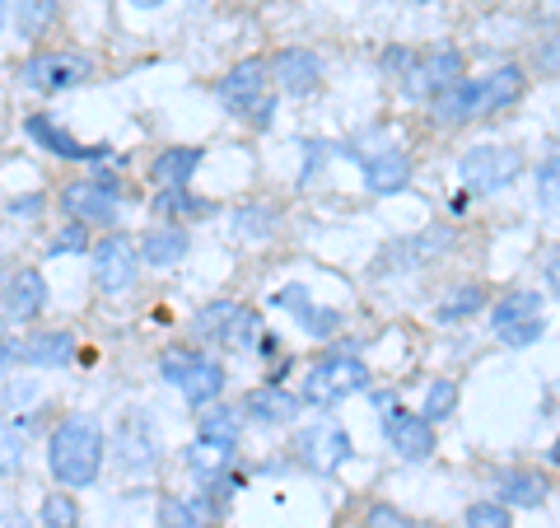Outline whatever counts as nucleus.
<instances>
[{"label": "nucleus", "mask_w": 560, "mask_h": 528, "mask_svg": "<svg viewBox=\"0 0 560 528\" xmlns=\"http://www.w3.org/2000/svg\"><path fill=\"white\" fill-rule=\"evenodd\" d=\"M383 70L401 84V94H411V99H440L448 94L453 84H463L467 80V61L458 57V51H407V47H388L383 51Z\"/></svg>", "instance_id": "obj_3"}, {"label": "nucleus", "mask_w": 560, "mask_h": 528, "mask_svg": "<svg viewBox=\"0 0 560 528\" xmlns=\"http://www.w3.org/2000/svg\"><path fill=\"white\" fill-rule=\"evenodd\" d=\"M84 249H90V230H84V225H75V220H70L66 230L51 239V253H84Z\"/></svg>", "instance_id": "obj_39"}, {"label": "nucleus", "mask_w": 560, "mask_h": 528, "mask_svg": "<svg viewBox=\"0 0 560 528\" xmlns=\"http://www.w3.org/2000/svg\"><path fill=\"white\" fill-rule=\"evenodd\" d=\"M57 20V0H14V28H20V38H43L47 24Z\"/></svg>", "instance_id": "obj_26"}, {"label": "nucleus", "mask_w": 560, "mask_h": 528, "mask_svg": "<svg viewBox=\"0 0 560 528\" xmlns=\"http://www.w3.org/2000/svg\"><path fill=\"white\" fill-rule=\"evenodd\" d=\"M61 210L84 230H113L117 216H121V202H117V187L103 183V179H80V183H66L61 187Z\"/></svg>", "instance_id": "obj_8"}, {"label": "nucleus", "mask_w": 560, "mask_h": 528, "mask_svg": "<svg viewBox=\"0 0 560 528\" xmlns=\"http://www.w3.org/2000/svg\"><path fill=\"white\" fill-rule=\"evenodd\" d=\"M103 431H98V421L94 416H66L57 431H51L47 439V468H51V478H57L61 486L70 491H80V486H94L98 478V468H103Z\"/></svg>", "instance_id": "obj_1"}, {"label": "nucleus", "mask_w": 560, "mask_h": 528, "mask_svg": "<svg viewBox=\"0 0 560 528\" xmlns=\"http://www.w3.org/2000/svg\"><path fill=\"white\" fill-rule=\"evenodd\" d=\"M160 375L191 402V408H210V402L224 393V365L197 356V351H164Z\"/></svg>", "instance_id": "obj_5"}, {"label": "nucleus", "mask_w": 560, "mask_h": 528, "mask_svg": "<svg viewBox=\"0 0 560 528\" xmlns=\"http://www.w3.org/2000/svg\"><path fill=\"white\" fill-rule=\"evenodd\" d=\"M117 454H121V468H131V472L154 468V454H160V445H154V431H150L145 416H127V421H121Z\"/></svg>", "instance_id": "obj_17"}, {"label": "nucleus", "mask_w": 560, "mask_h": 528, "mask_svg": "<svg viewBox=\"0 0 560 528\" xmlns=\"http://www.w3.org/2000/svg\"><path fill=\"white\" fill-rule=\"evenodd\" d=\"M300 408L304 402L294 393H285L280 383H267V389H253L248 398H243V412H248L257 426H290V421L300 416Z\"/></svg>", "instance_id": "obj_16"}, {"label": "nucleus", "mask_w": 560, "mask_h": 528, "mask_svg": "<svg viewBox=\"0 0 560 528\" xmlns=\"http://www.w3.org/2000/svg\"><path fill=\"white\" fill-rule=\"evenodd\" d=\"M230 299H220V305H206L197 319H191V332H197V337H215V332L224 328V319H230Z\"/></svg>", "instance_id": "obj_37"}, {"label": "nucleus", "mask_w": 560, "mask_h": 528, "mask_svg": "<svg viewBox=\"0 0 560 528\" xmlns=\"http://www.w3.org/2000/svg\"><path fill=\"white\" fill-rule=\"evenodd\" d=\"M220 103L238 122H253L257 131H267L271 117H276V80H271V66L267 61H238L230 76L220 80Z\"/></svg>", "instance_id": "obj_4"}, {"label": "nucleus", "mask_w": 560, "mask_h": 528, "mask_svg": "<svg viewBox=\"0 0 560 528\" xmlns=\"http://www.w3.org/2000/svg\"><path fill=\"white\" fill-rule=\"evenodd\" d=\"M300 323L313 332V337H331V332L341 328V313H331V309H313V305H308V309L300 313Z\"/></svg>", "instance_id": "obj_38"}, {"label": "nucleus", "mask_w": 560, "mask_h": 528, "mask_svg": "<svg viewBox=\"0 0 560 528\" xmlns=\"http://www.w3.org/2000/svg\"><path fill=\"white\" fill-rule=\"evenodd\" d=\"M160 524H164V528H206V524H210V505H206V496H201V501L168 496V501L160 505Z\"/></svg>", "instance_id": "obj_27"}, {"label": "nucleus", "mask_w": 560, "mask_h": 528, "mask_svg": "<svg viewBox=\"0 0 560 528\" xmlns=\"http://www.w3.org/2000/svg\"><path fill=\"white\" fill-rule=\"evenodd\" d=\"M518 94H523V70H518V66H500V70H490V76L453 84V90L434 99L430 108H434V117H440L444 127H463V122L504 113Z\"/></svg>", "instance_id": "obj_2"}, {"label": "nucleus", "mask_w": 560, "mask_h": 528, "mask_svg": "<svg viewBox=\"0 0 560 528\" xmlns=\"http://www.w3.org/2000/svg\"><path fill=\"white\" fill-rule=\"evenodd\" d=\"M154 210H160V216H210V202H201V197H191L187 187H164L160 197H154Z\"/></svg>", "instance_id": "obj_29"}, {"label": "nucleus", "mask_w": 560, "mask_h": 528, "mask_svg": "<svg viewBox=\"0 0 560 528\" xmlns=\"http://www.w3.org/2000/svg\"><path fill=\"white\" fill-rule=\"evenodd\" d=\"M453 408H458V383H453V379H434L430 393H425V412H420V416L434 426V421L453 416Z\"/></svg>", "instance_id": "obj_32"}, {"label": "nucleus", "mask_w": 560, "mask_h": 528, "mask_svg": "<svg viewBox=\"0 0 560 528\" xmlns=\"http://www.w3.org/2000/svg\"><path fill=\"white\" fill-rule=\"evenodd\" d=\"M5 14H10V0H0V28H5Z\"/></svg>", "instance_id": "obj_47"}, {"label": "nucleus", "mask_w": 560, "mask_h": 528, "mask_svg": "<svg viewBox=\"0 0 560 528\" xmlns=\"http://www.w3.org/2000/svg\"><path fill=\"white\" fill-rule=\"evenodd\" d=\"M294 454L313 472H337L350 459V435L341 426H331V421H318V426H304L294 435Z\"/></svg>", "instance_id": "obj_13"}, {"label": "nucleus", "mask_w": 560, "mask_h": 528, "mask_svg": "<svg viewBox=\"0 0 560 528\" xmlns=\"http://www.w3.org/2000/svg\"><path fill=\"white\" fill-rule=\"evenodd\" d=\"M547 459H551V463H556V468H560V439H556V445H551V449H547Z\"/></svg>", "instance_id": "obj_46"}, {"label": "nucleus", "mask_w": 560, "mask_h": 528, "mask_svg": "<svg viewBox=\"0 0 560 528\" xmlns=\"http://www.w3.org/2000/svg\"><path fill=\"white\" fill-rule=\"evenodd\" d=\"M547 280H551V290L560 295V249H551V257H547Z\"/></svg>", "instance_id": "obj_43"}, {"label": "nucleus", "mask_w": 560, "mask_h": 528, "mask_svg": "<svg viewBox=\"0 0 560 528\" xmlns=\"http://www.w3.org/2000/svg\"><path fill=\"white\" fill-rule=\"evenodd\" d=\"M490 323L510 346H533L541 342V332H547V319H541V295L537 290H514L504 295L495 309H490Z\"/></svg>", "instance_id": "obj_10"}, {"label": "nucleus", "mask_w": 560, "mask_h": 528, "mask_svg": "<svg viewBox=\"0 0 560 528\" xmlns=\"http://www.w3.org/2000/svg\"><path fill=\"white\" fill-rule=\"evenodd\" d=\"M238 416L243 412H230V408H201L197 416V435L206 439V445H215V449H234L238 445Z\"/></svg>", "instance_id": "obj_25"}, {"label": "nucleus", "mask_w": 560, "mask_h": 528, "mask_svg": "<svg viewBox=\"0 0 560 528\" xmlns=\"http://www.w3.org/2000/svg\"><path fill=\"white\" fill-rule=\"evenodd\" d=\"M131 5H136V10H160L164 0H131Z\"/></svg>", "instance_id": "obj_45"}, {"label": "nucleus", "mask_w": 560, "mask_h": 528, "mask_svg": "<svg viewBox=\"0 0 560 528\" xmlns=\"http://www.w3.org/2000/svg\"><path fill=\"white\" fill-rule=\"evenodd\" d=\"M551 496V482L541 478L537 468H510L500 472V505H518V509H533Z\"/></svg>", "instance_id": "obj_20"}, {"label": "nucleus", "mask_w": 560, "mask_h": 528, "mask_svg": "<svg viewBox=\"0 0 560 528\" xmlns=\"http://www.w3.org/2000/svg\"><path fill=\"white\" fill-rule=\"evenodd\" d=\"M364 528H430V524L401 515L397 505H370V515H364Z\"/></svg>", "instance_id": "obj_36"}, {"label": "nucleus", "mask_w": 560, "mask_h": 528, "mask_svg": "<svg viewBox=\"0 0 560 528\" xmlns=\"http://www.w3.org/2000/svg\"><path fill=\"white\" fill-rule=\"evenodd\" d=\"M43 528H80V505L66 491H51L43 501Z\"/></svg>", "instance_id": "obj_33"}, {"label": "nucleus", "mask_w": 560, "mask_h": 528, "mask_svg": "<svg viewBox=\"0 0 560 528\" xmlns=\"http://www.w3.org/2000/svg\"><path fill=\"white\" fill-rule=\"evenodd\" d=\"M271 76H276V90L280 94L304 99V94H313L323 84V61L313 57V51H304V47H285L271 61Z\"/></svg>", "instance_id": "obj_14"}, {"label": "nucleus", "mask_w": 560, "mask_h": 528, "mask_svg": "<svg viewBox=\"0 0 560 528\" xmlns=\"http://www.w3.org/2000/svg\"><path fill=\"white\" fill-rule=\"evenodd\" d=\"M0 528H28V519L20 515V509H5V515H0Z\"/></svg>", "instance_id": "obj_44"}, {"label": "nucleus", "mask_w": 560, "mask_h": 528, "mask_svg": "<svg viewBox=\"0 0 560 528\" xmlns=\"http://www.w3.org/2000/svg\"><path fill=\"white\" fill-rule=\"evenodd\" d=\"M364 383H370V369H364L355 356H327L304 375V402H313V408H331V402L360 393Z\"/></svg>", "instance_id": "obj_6"}, {"label": "nucleus", "mask_w": 560, "mask_h": 528, "mask_svg": "<svg viewBox=\"0 0 560 528\" xmlns=\"http://www.w3.org/2000/svg\"><path fill=\"white\" fill-rule=\"evenodd\" d=\"M230 454L234 449H215V445H206V439H197V445L187 449V468L197 472V478H206V482H215V472L230 463Z\"/></svg>", "instance_id": "obj_31"}, {"label": "nucleus", "mask_w": 560, "mask_h": 528, "mask_svg": "<svg viewBox=\"0 0 560 528\" xmlns=\"http://www.w3.org/2000/svg\"><path fill=\"white\" fill-rule=\"evenodd\" d=\"M458 173L471 192L490 197V192H504L523 173V154L510 146H471L458 160Z\"/></svg>", "instance_id": "obj_7"}, {"label": "nucleus", "mask_w": 560, "mask_h": 528, "mask_svg": "<svg viewBox=\"0 0 560 528\" xmlns=\"http://www.w3.org/2000/svg\"><path fill=\"white\" fill-rule=\"evenodd\" d=\"M481 309H486V286L471 280V286H458L440 309H434V319H440V323H458V319H471V313H481Z\"/></svg>", "instance_id": "obj_28"}, {"label": "nucleus", "mask_w": 560, "mask_h": 528, "mask_svg": "<svg viewBox=\"0 0 560 528\" xmlns=\"http://www.w3.org/2000/svg\"><path fill=\"white\" fill-rule=\"evenodd\" d=\"M5 305H10V319L14 323H33V319H38V313L47 309V280H43V272H33V267L14 272Z\"/></svg>", "instance_id": "obj_18"}, {"label": "nucleus", "mask_w": 560, "mask_h": 528, "mask_svg": "<svg viewBox=\"0 0 560 528\" xmlns=\"http://www.w3.org/2000/svg\"><path fill=\"white\" fill-rule=\"evenodd\" d=\"M183 257H187L183 225H160V230H150L140 239V262H145V267H178Z\"/></svg>", "instance_id": "obj_21"}, {"label": "nucleus", "mask_w": 560, "mask_h": 528, "mask_svg": "<svg viewBox=\"0 0 560 528\" xmlns=\"http://www.w3.org/2000/svg\"><path fill=\"white\" fill-rule=\"evenodd\" d=\"M411 5H430V0H411Z\"/></svg>", "instance_id": "obj_48"}, {"label": "nucleus", "mask_w": 560, "mask_h": 528, "mask_svg": "<svg viewBox=\"0 0 560 528\" xmlns=\"http://www.w3.org/2000/svg\"><path fill=\"white\" fill-rule=\"evenodd\" d=\"M136 276H140V249L131 239L108 234L94 249V286L103 295H121V290L136 286Z\"/></svg>", "instance_id": "obj_11"}, {"label": "nucleus", "mask_w": 560, "mask_h": 528, "mask_svg": "<svg viewBox=\"0 0 560 528\" xmlns=\"http://www.w3.org/2000/svg\"><path fill=\"white\" fill-rule=\"evenodd\" d=\"M70 356H75V337H70V332H38V337H24L14 346V360L38 365V369H57Z\"/></svg>", "instance_id": "obj_19"}, {"label": "nucleus", "mask_w": 560, "mask_h": 528, "mask_svg": "<svg viewBox=\"0 0 560 528\" xmlns=\"http://www.w3.org/2000/svg\"><path fill=\"white\" fill-rule=\"evenodd\" d=\"M271 305L276 309H285V313H294V319H300V313L313 305V299H308V290L304 286H280L276 295H271Z\"/></svg>", "instance_id": "obj_40"}, {"label": "nucleus", "mask_w": 560, "mask_h": 528, "mask_svg": "<svg viewBox=\"0 0 560 528\" xmlns=\"http://www.w3.org/2000/svg\"><path fill=\"white\" fill-rule=\"evenodd\" d=\"M261 337H267V332H261V313L243 309V305H234L230 319H224V328L215 332V342H224L230 351H253Z\"/></svg>", "instance_id": "obj_24"}, {"label": "nucleus", "mask_w": 560, "mask_h": 528, "mask_svg": "<svg viewBox=\"0 0 560 528\" xmlns=\"http://www.w3.org/2000/svg\"><path fill=\"white\" fill-rule=\"evenodd\" d=\"M10 210H14V216H38V210H43V197H24V202H10Z\"/></svg>", "instance_id": "obj_42"}, {"label": "nucleus", "mask_w": 560, "mask_h": 528, "mask_svg": "<svg viewBox=\"0 0 560 528\" xmlns=\"http://www.w3.org/2000/svg\"><path fill=\"white\" fill-rule=\"evenodd\" d=\"M378 408H383V435H388L393 454H401L407 463L430 459V454H434V426H430V421H425V416L401 412L397 402L388 408V398H378Z\"/></svg>", "instance_id": "obj_12"}, {"label": "nucleus", "mask_w": 560, "mask_h": 528, "mask_svg": "<svg viewBox=\"0 0 560 528\" xmlns=\"http://www.w3.org/2000/svg\"><path fill=\"white\" fill-rule=\"evenodd\" d=\"M267 225H271L267 210H238V234H253V239H261V234H271Z\"/></svg>", "instance_id": "obj_41"}, {"label": "nucleus", "mask_w": 560, "mask_h": 528, "mask_svg": "<svg viewBox=\"0 0 560 528\" xmlns=\"http://www.w3.org/2000/svg\"><path fill=\"white\" fill-rule=\"evenodd\" d=\"M24 431L14 426V421H0V478H10V472L24 468Z\"/></svg>", "instance_id": "obj_30"}, {"label": "nucleus", "mask_w": 560, "mask_h": 528, "mask_svg": "<svg viewBox=\"0 0 560 528\" xmlns=\"http://www.w3.org/2000/svg\"><path fill=\"white\" fill-rule=\"evenodd\" d=\"M537 202L541 210H560V154L537 169Z\"/></svg>", "instance_id": "obj_35"}, {"label": "nucleus", "mask_w": 560, "mask_h": 528, "mask_svg": "<svg viewBox=\"0 0 560 528\" xmlns=\"http://www.w3.org/2000/svg\"><path fill=\"white\" fill-rule=\"evenodd\" d=\"M94 76V61L80 57V51H33L20 66V80L38 94H57V90H75Z\"/></svg>", "instance_id": "obj_9"}, {"label": "nucleus", "mask_w": 560, "mask_h": 528, "mask_svg": "<svg viewBox=\"0 0 560 528\" xmlns=\"http://www.w3.org/2000/svg\"><path fill=\"white\" fill-rule=\"evenodd\" d=\"M28 136L38 140L43 150H51V154H61V160H103V154H113L108 146H98V150H90V146H80L70 131H61V127H51L47 117H28Z\"/></svg>", "instance_id": "obj_22"}, {"label": "nucleus", "mask_w": 560, "mask_h": 528, "mask_svg": "<svg viewBox=\"0 0 560 528\" xmlns=\"http://www.w3.org/2000/svg\"><path fill=\"white\" fill-rule=\"evenodd\" d=\"M463 528H514V519H510V505H500V501H481V505H467V515H463Z\"/></svg>", "instance_id": "obj_34"}, {"label": "nucleus", "mask_w": 560, "mask_h": 528, "mask_svg": "<svg viewBox=\"0 0 560 528\" xmlns=\"http://www.w3.org/2000/svg\"><path fill=\"white\" fill-rule=\"evenodd\" d=\"M411 183V154L401 150H378V154H364V187L374 197H393Z\"/></svg>", "instance_id": "obj_15"}, {"label": "nucleus", "mask_w": 560, "mask_h": 528, "mask_svg": "<svg viewBox=\"0 0 560 528\" xmlns=\"http://www.w3.org/2000/svg\"><path fill=\"white\" fill-rule=\"evenodd\" d=\"M197 164H201L197 146H168V150L154 154L150 173H154V183H164V187H187V179L197 173Z\"/></svg>", "instance_id": "obj_23"}]
</instances>
